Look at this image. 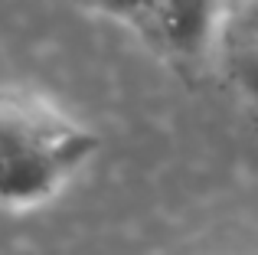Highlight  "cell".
I'll return each instance as SVG.
<instances>
[{
    "mask_svg": "<svg viewBox=\"0 0 258 255\" xmlns=\"http://www.w3.org/2000/svg\"><path fill=\"white\" fill-rule=\"evenodd\" d=\"M79 4L92 7V10L105 13V17H111V20H124V23L141 26L151 0H79Z\"/></svg>",
    "mask_w": 258,
    "mask_h": 255,
    "instance_id": "cell-3",
    "label": "cell"
},
{
    "mask_svg": "<svg viewBox=\"0 0 258 255\" xmlns=\"http://www.w3.org/2000/svg\"><path fill=\"white\" fill-rule=\"evenodd\" d=\"M101 151V138L33 89H0V210L59 200Z\"/></svg>",
    "mask_w": 258,
    "mask_h": 255,
    "instance_id": "cell-1",
    "label": "cell"
},
{
    "mask_svg": "<svg viewBox=\"0 0 258 255\" xmlns=\"http://www.w3.org/2000/svg\"><path fill=\"white\" fill-rule=\"evenodd\" d=\"M232 76H235V85H239V89L258 105V46H252V49H242L239 56H235Z\"/></svg>",
    "mask_w": 258,
    "mask_h": 255,
    "instance_id": "cell-4",
    "label": "cell"
},
{
    "mask_svg": "<svg viewBox=\"0 0 258 255\" xmlns=\"http://www.w3.org/2000/svg\"><path fill=\"white\" fill-rule=\"evenodd\" d=\"M222 23V0H151L138 30H144L167 56L196 62L209 52Z\"/></svg>",
    "mask_w": 258,
    "mask_h": 255,
    "instance_id": "cell-2",
    "label": "cell"
}]
</instances>
